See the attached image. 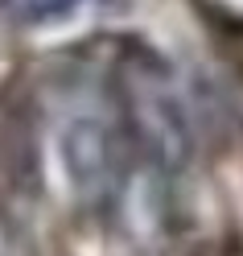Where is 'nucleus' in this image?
Segmentation results:
<instances>
[{
    "label": "nucleus",
    "instance_id": "f257e3e1",
    "mask_svg": "<svg viewBox=\"0 0 243 256\" xmlns=\"http://www.w3.org/2000/svg\"><path fill=\"white\" fill-rule=\"evenodd\" d=\"M111 91L136 157L161 166L165 174L186 170L194 157V116L169 62L144 46L124 50L111 70Z\"/></svg>",
    "mask_w": 243,
    "mask_h": 256
},
{
    "label": "nucleus",
    "instance_id": "f03ea898",
    "mask_svg": "<svg viewBox=\"0 0 243 256\" xmlns=\"http://www.w3.org/2000/svg\"><path fill=\"white\" fill-rule=\"evenodd\" d=\"M58 166L66 178L70 194L78 202H107L111 186L120 178V153H116V132L99 112H70L58 128Z\"/></svg>",
    "mask_w": 243,
    "mask_h": 256
},
{
    "label": "nucleus",
    "instance_id": "7ed1b4c3",
    "mask_svg": "<svg viewBox=\"0 0 243 256\" xmlns=\"http://www.w3.org/2000/svg\"><path fill=\"white\" fill-rule=\"evenodd\" d=\"M169 174L136 157L120 170L116 186H111V215H116V228L132 248L140 252H157L169 236Z\"/></svg>",
    "mask_w": 243,
    "mask_h": 256
},
{
    "label": "nucleus",
    "instance_id": "20e7f679",
    "mask_svg": "<svg viewBox=\"0 0 243 256\" xmlns=\"http://www.w3.org/2000/svg\"><path fill=\"white\" fill-rule=\"evenodd\" d=\"M99 4L103 0H8V17L21 29H58L87 17Z\"/></svg>",
    "mask_w": 243,
    "mask_h": 256
},
{
    "label": "nucleus",
    "instance_id": "39448f33",
    "mask_svg": "<svg viewBox=\"0 0 243 256\" xmlns=\"http://www.w3.org/2000/svg\"><path fill=\"white\" fill-rule=\"evenodd\" d=\"M0 256H21L17 248V232H12V223L0 215Z\"/></svg>",
    "mask_w": 243,
    "mask_h": 256
}]
</instances>
